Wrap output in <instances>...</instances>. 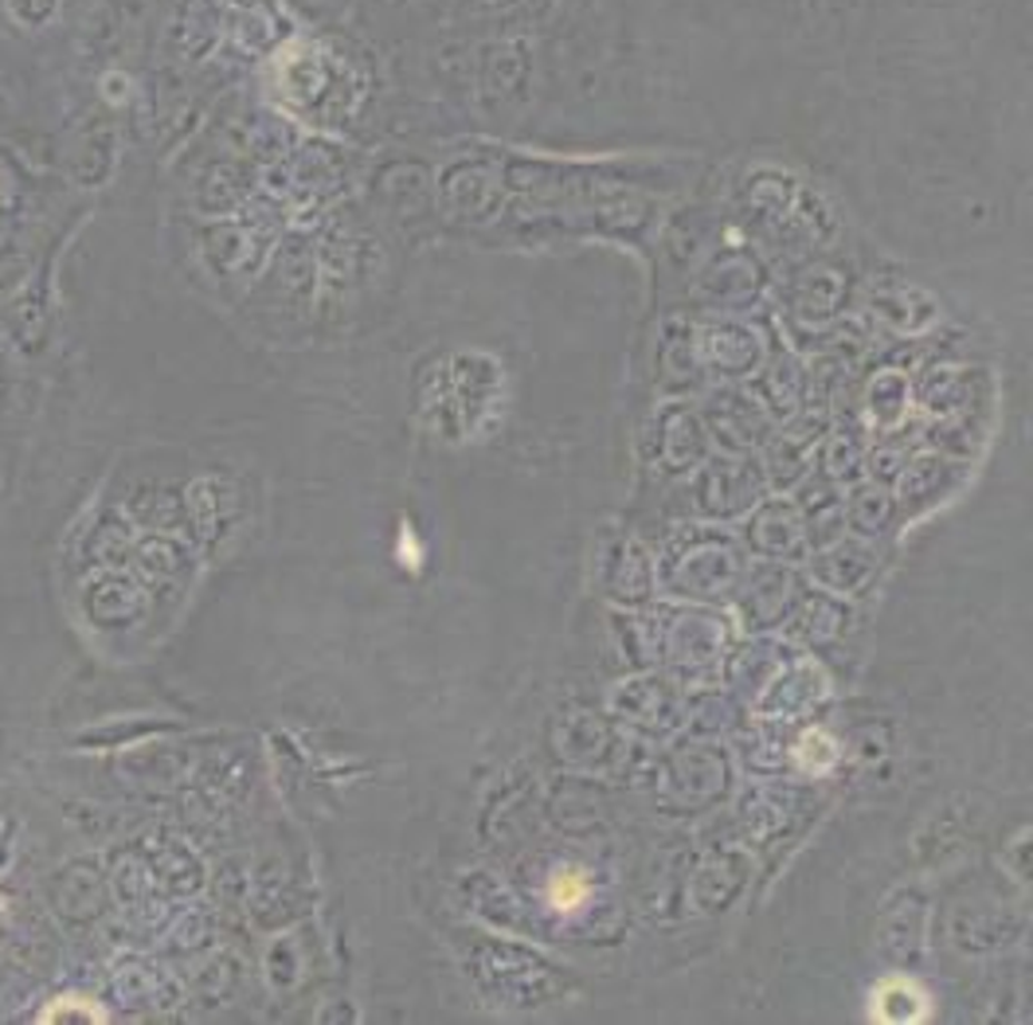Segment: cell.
<instances>
[{
	"instance_id": "obj_1",
	"label": "cell",
	"mask_w": 1033,
	"mask_h": 1025,
	"mask_svg": "<svg viewBox=\"0 0 1033 1025\" xmlns=\"http://www.w3.org/2000/svg\"><path fill=\"white\" fill-rule=\"evenodd\" d=\"M584 892H587V889H584V885H579L572 873H564V869L556 873V881H553V900H556V908H576L579 900H584Z\"/></svg>"
}]
</instances>
